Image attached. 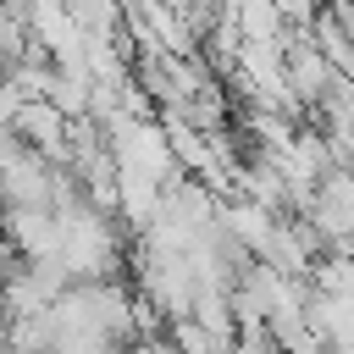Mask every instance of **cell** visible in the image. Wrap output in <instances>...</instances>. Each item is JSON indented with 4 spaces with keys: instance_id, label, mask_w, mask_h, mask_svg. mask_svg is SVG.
I'll list each match as a JSON object with an SVG mask.
<instances>
[{
    "instance_id": "7a4b0ae2",
    "label": "cell",
    "mask_w": 354,
    "mask_h": 354,
    "mask_svg": "<svg viewBox=\"0 0 354 354\" xmlns=\"http://www.w3.org/2000/svg\"><path fill=\"white\" fill-rule=\"evenodd\" d=\"M17 133L44 155V160H66V138H72V116H61L50 100H22V111H17Z\"/></svg>"
},
{
    "instance_id": "5b68a950",
    "label": "cell",
    "mask_w": 354,
    "mask_h": 354,
    "mask_svg": "<svg viewBox=\"0 0 354 354\" xmlns=\"http://www.w3.org/2000/svg\"><path fill=\"white\" fill-rule=\"evenodd\" d=\"M22 100H28V94H22V88L11 83V77H0V122H17V111H22Z\"/></svg>"
},
{
    "instance_id": "6da1fadb",
    "label": "cell",
    "mask_w": 354,
    "mask_h": 354,
    "mask_svg": "<svg viewBox=\"0 0 354 354\" xmlns=\"http://www.w3.org/2000/svg\"><path fill=\"white\" fill-rule=\"evenodd\" d=\"M304 221H310V232H315L321 243H332V249L354 243V171H326V177L315 183V199H310Z\"/></svg>"
},
{
    "instance_id": "3957f363",
    "label": "cell",
    "mask_w": 354,
    "mask_h": 354,
    "mask_svg": "<svg viewBox=\"0 0 354 354\" xmlns=\"http://www.w3.org/2000/svg\"><path fill=\"white\" fill-rule=\"evenodd\" d=\"M61 11H66L88 39H122V28H127L122 0H61Z\"/></svg>"
},
{
    "instance_id": "277c9868",
    "label": "cell",
    "mask_w": 354,
    "mask_h": 354,
    "mask_svg": "<svg viewBox=\"0 0 354 354\" xmlns=\"http://www.w3.org/2000/svg\"><path fill=\"white\" fill-rule=\"evenodd\" d=\"M28 155H39L22 133H17V122H0V171H11L17 160H28Z\"/></svg>"
}]
</instances>
